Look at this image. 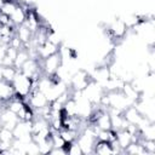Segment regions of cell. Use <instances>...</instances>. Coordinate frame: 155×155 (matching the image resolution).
<instances>
[{"label":"cell","instance_id":"52a82bcc","mask_svg":"<svg viewBox=\"0 0 155 155\" xmlns=\"http://www.w3.org/2000/svg\"><path fill=\"white\" fill-rule=\"evenodd\" d=\"M127 29L128 28L126 27L125 22L122 19H119V18L117 19H114L109 24V28H108V30L113 35V38H117V39L124 38L125 34H126V31H127Z\"/></svg>","mask_w":155,"mask_h":155},{"label":"cell","instance_id":"7a4b0ae2","mask_svg":"<svg viewBox=\"0 0 155 155\" xmlns=\"http://www.w3.org/2000/svg\"><path fill=\"white\" fill-rule=\"evenodd\" d=\"M107 97H108V108H115L119 109L121 111H124L125 109H127L128 107L133 105L134 103L128 99L121 91H111V92H105Z\"/></svg>","mask_w":155,"mask_h":155},{"label":"cell","instance_id":"44dd1931","mask_svg":"<svg viewBox=\"0 0 155 155\" xmlns=\"http://www.w3.org/2000/svg\"><path fill=\"white\" fill-rule=\"evenodd\" d=\"M25 154H29V155H34V154H40V150H39V145L34 140H30L29 143L25 144Z\"/></svg>","mask_w":155,"mask_h":155},{"label":"cell","instance_id":"d4e9b609","mask_svg":"<svg viewBox=\"0 0 155 155\" xmlns=\"http://www.w3.org/2000/svg\"><path fill=\"white\" fill-rule=\"evenodd\" d=\"M6 48H7L6 45H1L0 44V63H1V61H2V58L5 56V53H6Z\"/></svg>","mask_w":155,"mask_h":155},{"label":"cell","instance_id":"30bf717a","mask_svg":"<svg viewBox=\"0 0 155 155\" xmlns=\"http://www.w3.org/2000/svg\"><path fill=\"white\" fill-rule=\"evenodd\" d=\"M115 140L117 142V144L120 145V148L122 150H125L133 142V136L127 130H119V131H116Z\"/></svg>","mask_w":155,"mask_h":155},{"label":"cell","instance_id":"ac0fdd59","mask_svg":"<svg viewBox=\"0 0 155 155\" xmlns=\"http://www.w3.org/2000/svg\"><path fill=\"white\" fill-rule=\"evenodd\" d=\"M139 134H140V138H144V139H155V125H154V122L140 128Z\"/></svg>","mask_w":155,"mask_h":155},{"label":"cell","instance_id":"277c9868","mask_svg":"<svg viewBox=\"0 0 155 155\" xmlns=\"http://www.w3.org/2000/svg\"><path fill=\"white\" fill-rule=\"evenodd\" d=\"M81 93H82L84 97H86L93 105H96V104L99 105L101 99H102V97L104 96L105 91H104V88H103L99 84H97L96 81H91V82L81 91Z\"/></svg>","mask_w":155,"mask_h":155},{"label":"cell","instance_id":"603a6c76","mask_svg":"<svg viewBox=\"0 0 155 155\" xmlns=\"http://www.w3.org/2000/svg\"><path fill=\"white\" fill-rule=\"evenodd\" d=\"M8 46H11V47H13V48H16V50H21V48L24 47L23 42L19 40V38H18L16 34L11 38V40H10V42H8Z\"/></svg>","mask_w":155,"mask_h":155},{"label":"cell","instance_id":"8fae6325","mask_svg":"<svg viewBox=\"0 0 155 155\" xmlns=\"http://www.w3.org/2000/svg\"><path fill=\"white\" fill-rule=\"evenodd\" d=\"M122 114H124L125 120H126L128 124H133V125H136V126H137L138 121L140 120V117L143 116V115L137 110V108L134 107V104L131 105V107H128L127 109H125V110L122 111Z\"/></svg>","mask_w":155,"mask_h":155},{"label":"cell","instance_id":"6da1fadb","mask_svg":"<svg viewBox=\"0 0 155 155\" xmlns=\"http://www.w3.org/2000/svg\"><path fill=\"white\" fill-rule=\"evenodd\" d=\"M11 84H12V87H13V91H15V96L24 101L31 91L33 79L24 75L23 73H21L18 70Z\"/></svg>","mask_w":155,"mask_h":155},{"label":"cell","instance_id":"8992f818","mask_svg":"<svg viewBox=\"0 0 155 155\" xmlns=\"http://www.w3.org/2000/svg\"><path fill=\"white\" fill-rule=\"evenodd\" d=\"M58 50H59V46H57V45H54V44H52V42H50V41L46 40L44 44H41V45H39V46L36 47L38 59L42 61V59H45L46 57H48V56H51V54L58 52Z\"/></svg>","mask_w":155,"mask_h":155},{"label":"cell","instance_id":"2e32d148","mask_svg":"<svg viewBox=\"0 0 155 155\" xmlns=\"http://www.w3.org/2000/svg\"><path fill=\"white\" fill-rule=\"evenodd\" d=\"M28 58H30V56H29V52H28V50H27L25 47L18 50V53H17V57H16V59H15L13 67H15L17 70H19L21 67L23 65V63H24Z\"/></svg>","mask_w":155,"mask_h":155},{"label":"cell","instance_id":"7402d4cb","mask_svg":"<svg viewBox=\"0 0 155 155\" xmlns=\"http://www.w3.org/2000/svg\"><path fill=\"white\" fill-rule=\"evenodd\" d=\"M67 154H70V155H82V150L80 148V145L76 143V140L71 142L67 149Z\"/></svg>","mask_w":155,"mask_h":155},{"label":"cell","instance_id":"3957f363","mask_svg":"<svg viewBox=\"0 0 155 155\" xmlns=\"http://www.w3.org/2000/svg\"><path fill=\"white\" fill-rule=\"evenodd\" d=\"M91 81H92V79H91L90 73H87L86 70L79 69L70 78V80H69V88L71 91H82Z\"/></svg>","mask_w":155,"mask_h":155},{"label":"cell","instance_id":"9a60e30c","mask_svg":"<svg viewBox=\"0 0 155 155\" xmlns=\"http://www.w3.org/2000/svg\"><path fill=\"white\" fill-rule=\"evenodd\" d=\"M93 153L99 154V155H111L113 149L109 142H103V140H97L93 148Z\"/></svg>","mask_w":155,"mask_h":155},{"label":"cell","instance_id":"484cf974","mask_svg":"<svg viewBox=\"0 0 155 155\" xmlns=\"http://www.w3.org/2000/svg\"><path fill=\"white\" fill-rule=\"evenodd\" d=\"M1 25H2V24H1V23H0V28H1Z\"/></svg>","mask_w":155,"mask_h":155},{"label":"cell","instance_id":"ffe728a7","mask_svg":"<svg viewBox=\"0 0 155 155\" xmlns=\"http://www.w3.org/2000/svg\"><path fill=\"white\" fill-rule=\"evenodd\" d=\"M17 5H18V4L16 2V0H12V1H5L4 5H2V7H1V11H0V12L5 13V15H7V16H11L12 12L15 11V8L17 7Z\"/></svg>","mask_w":155,"mask_h":155},{"label":"cell","instance_id":"5b68a950","mask_svg":"<svg viewBox=\"0 0 155 155\" xmlns=\"http://www.w3.org/2000/svg\"><path fill=\"white\" fill-rule=\"evenodd\" d=\"M62 65V57L59 54V52H56L48 57H46L45 59L41 61V69L42 73L45 75H53L56 74V71L58 70V68Z\"/></svg>","mask_w":155,"mask_h":155},{"label":"cell","instance_id":"5bb4252c","mask_svg":"<svg viewBox=\"0 0 155 155\" xmlns=\"http://www.w3.org/2000/svg\"><path fill=\"white\" fill-rule=\"evenodd\" d=\"M121 92H122L128 99H131L133 103H136V102L140 98V93H139L137 90H134V87H133L130 82H125V84H124V86H122V88H121Z\"/></svg>","mask_w":155,"mask_h":155},{"label":"cell","instance_id":"4fadbf2b","mask_svg":"<svg viewBox=\"0 0 155 155\" xmlns=\"http://www.w3.org/2000/svg\"><path fill=\"white\" fill-rule=\"evenodd\" d=\"M18 38H19V40L23 42V45L25 46V45H28L30 41H31V39H33V31L27 27V25H24V24H21V25H18L17 28H16V33H15Z\"/></svg>","mask_w":155,"mask_h":155},{"label":"cell","instance_id":"9c48e42d","mask_svg":"<svg viewBox=\"0 0 155 155\" xmlns=\"http://www.w3.org/2000/svg\"><path fill=\"white\" fill-rule=\"evenodd\" d=\"M15 96V91L11 82L0 80V103H6Z\"/></svg>","mask_w":155,"mask_h":155},{"label":"cell","instance_id":"cb8c5ba5","mask_svg":"<svg viewBox=\"0 0 155 155\" xmlns=\"http://www.w3.org/2000/svg\"><path fill=\"white\" fill-rule=\"evenodd\" d=\"M0 23H1L2 25L13 24V23L11 22V19H10V16H7V15H5V13H2V12H0Z\"/></svg>","mask_w":155,"mask_h":155},{"label":"cell","instance_id":"e0dca14e","mask_svg":"<svg viewBox=\"0 0 155 155\" xmlns=\"http://www.w3.org/2000/svg\"><path fill=\"white\" fill-rule=\"evenodd\" d=\"M17 71L18 70L13 65L12 67H1V79L7 81V82H12V80L15 79Z\"/></svg>","mask_w":155,"mask_h":155},{"label":"cell","instance_id":"ba28073f","mask_svg":"<svg viewBox=\"0 0 155 155\" xmlns=\"http://www.w3.org/2000/svg\"><path fill=\"white\" fill-rule=\"evenodd\" d=\"M90 75H91L92 81H96L97 84H99L103 87V85L110 78V68L109 67H99V68H96L93 70V73L90 74Z\"/></svg>","mask_w":155,"mask_h":155},{"label":"cell","instance_id":"7c38bea8","mask_svg":"<svg viewBox=\"0 0 155 155\" xmlns=\"http://www.w3.org/2000/svg\"><path fill=\"white\" fill-rule=\"evenodd\" d=\"M25 18H27V10H24V7L18 4L15 11L12 12V15L10 16V19L16 27H18L25 22Z\"/></svg>","mask_w":155,"mask_h":155},{"label":"cell","instance_id":"d6986e66","mask_svg":"<svg viewBox=\"0 0 155 155\" xmlns=\"http://www.w3.org/2000/svg\"><path fill=\"white\" fill-rule=\"evenodd\" d=\"M124 151L127 154H132V155H144L145 154V151L139 142H132Z\"/></svg>","mask_w":155,"mask_h":155}]
</instances>
